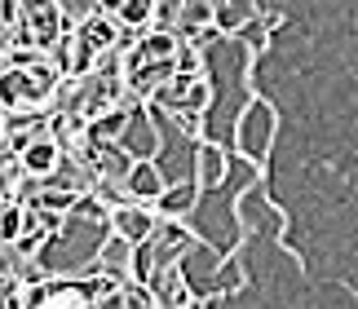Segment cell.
Returning a JSON list of instances; mask_svg holds the SVG:
<instances>
[{
    "label": "cell",
    "mask_w": 358,
    "mask_h": 309,
    "mask_svg": "<svg viewBox=\"0 0 358 309\" xmlns=\"http://www.w3.org/2000/svg\"><path fill=\"white\" fill-rule=\"evenodd\" d=\"M22 309H93V296L85 283H66V278H40L27 287Z\"/></svg>",
    "instance_id": "obj_4"
},
{
    "label": "cell",
    "mask_w": 358,
    "mask_h": 309,
    "mask_svg": "<svg viewBox=\"0 0 358 309\" xmlns=\"http://www.w3.org/2000/svg\"><path fill=\"white\" fill-rule=\"evenodd\" d=\"M274 129H279V120H274V106L252 97L243 110H239V124H235V146L239 154L248 159H266V150L274 142Z\"/></svg>",
    "instance_id": "obj_1"
},
{
    "label": "cell",
    "mask_w": 358,
    "mask_h": 309,
    "mask_svg": "<svg viewBox=\"0 0 358 309\" xmlns=\"http://www.w3.org/2000/svg\"><path fill=\"white\" fill-rule=\"evenodd\" d=\"M22 213H27L22 199H0V247H9L22 234Z\"/></svg>",
    "instance_id": "obj_11"
},
{
    "label": "cell",
    "mask_w": 358,
    "mask_h": 309,
    "mask_svg": "<svg viewBox=\"0 0 358 309\" xmlns=\"http://www.w3.org/2000/svg\"><path fill=\"white\" fill-rule=\"evenodd\" d=\"M62 142L53 133H40V137H31L22 150H13V164H18V173L27 177V181H49L53 173L62 168Z\"/></svg>",
    "instance_id": "obj_3"
},
{
    "label": "cell",
    "mask_w": 358,
    "mask_h": 309,
    "mask_svg": "<svg viewBox=\"0 0 358 309\" xmlns=\"http://www.w3.org/2000/svg\"><path fill=\"white\" fill-rule=\"evenodd\" d=\"M129 110L124 106H111V110H102V115H93L89 120V142H120L124 133H129Z\"/></svg>",
    "instance_id": "obj_9"
},
{
    "label": "cell",
    "mask_w": 358,
    "mask_h": 309,
    "mask_svg": "<svg viewBox=\"0 0 358 309\" xmlns=\"http://www.w3.org/2000/svg\"><path fill=\"white\" fill-rule=\"evenodd\" d=\"M120 186H124V194H129V199H137V203H155L169 181H164V173L155 168V159H133Z\"/></svg>",
    "instance_id": "obj_6"
},
{
    "label": "cell",
    "mask_w": 358,
    "mask_h": 309,
    "mask_svg": "<svg viewBox=\"0 0 358 309\" xmlns=\"http://www.w3.org/2000/svg\"><path fill=\"white\" fill-rule=\"evenodd\" d=\"M106 217H111V234H120L124 243H133V247H142L146 238L155 234V221H159L155 203H137V199H124V203H115Z\"/></svg>",
    "instance_id": "obj_5"
},
{
    "label": "cell",
    "mask_w": 358,
    "mask_h": 309,
    "mask_svg": "<svg viewBox=\"0 0 358 309\" xmlns=\"http://www.w3.org/2000/svg\"><path fill=\"white\" fill-rule=\"evenodd\" d=\"M252 22H257V0H213V31L217 36H239Z\"/></svg>",
    "instance_id": "obj_7"
},
{
    "label": "cell",
    "mask_w": 358,
    "mask_h": 309,
    "mask_svg": "<svg viewBox=\"0 0 358 309\" xmlns=\"http://www.w3.org/2000/svg\"><path fill=\"white\" fill-rule=\"evenodd\" d=\"M195 203H199V186H195V181H186V186H164V194L155 199V213L159 217H186Z\"/></svg>",
    "instance_id": "obj_10"
},
{
    "label": "cell",
    "mask_w": 358,
    "mask_h": 309,
    "mask_svg": "<svg viewBox=\"0 0 358 309\" xmlns=\"http://www.w3.org/2000/svg\"><path fill=\"white\" fill-rule=\"evenodd\" d=\"M226 173H230L226 150L213 146V142H199V150H195V186L199 190H217L226 181Z\"/></svg>",
    "instance_id": "obj_8"
},
{
    "label": "cell",
    "mask_w": 358,
    "mask_h": 309,
    "mask_svg": "<svg viewBox=\"0 0 358 309\" xmlns=\"http://www.w3.org/2000/svg\"><path fill=\"white\" fill-rule=\"evenodd\" d=\"M111 305H115V309H159L146 283H124V287L115 292V301H111Z\"/></svg>",
    "instance_id": "obj_12"
},
{
    "label": "cell",
    "mask_w": 358,
    "mask_h": 309,
    "mask_svg": "<svg viewBox=\"0 0 358 309\" xmlns=\"http://www.w3.org/2000/svg\"><path fill=\"white\" fill-rule=\"evenodd\" d=\"M18 22H22V36L31 40L36 49H53L66 31V13H62V0H22L18 5Z\"/></svg>",
    "instance_id": "obj_2"
}]
</instances>
